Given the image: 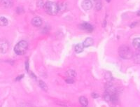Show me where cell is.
<instances>
[{
    "label": "cell",
    "instance_id": "6",
    "mask_svg": "<svg viewBox=\"0 0 140 107\" xmlns=\"http://www.w3.org/2000/svg\"><path fill=\"white\" fill-rule=\"evenodd\" d=\"M32 24L34 27H40L42 25V19L40 17H34L33 19L32 20Z\"/></svg>",
    "mask_w": 140,
    "mask_h": 107
},
{
    "label": "cell",
    "instance_id": "5",
    "mask_svg": "<svg viewBox=\"0 0 140 107\" xmlns=\"http://www.w3.org/2000/svg\"><path fill=\"white\" fill-rule=\"evenodd\" d=\"M93 2L91 0H84L81 4V6L85 11L91 10L93 8Z\"/></svg>",
    "mask_w": 140,
    "mask_h": 107
},
{
    "label": "cell",
    "instance_id": "23",
    "mask_svg": "<svg viewBox=\"0 0 140 107\" xmlns=\"http://www.w3.org/2000/svg\"><path fill=\"white\" fill-rule=\"evenodd\" d=\"M23 77V75H21V76H18L17 78H16V80H20Z\"/></svg>",
    "mask_w": 140,
    "mask_h": 107
},
{
    "label": "cell",
    "instance_id": "1",
    "mask_svg": "<svg viewBox=\"0 0 140 107\" xmlns=\"http://www.w3.org/2000/svg\"><path fill=\"white\" fill-rule=\"evenodd\" d=\"M44 9L46 12L50 15H56L59 11V6L56 3L47 1L44 4Z\"/></svg>",
    "mask_w": 140,
    "mask_h": 107
},
{
    "label": "cell",
    "instance_id": "7",
    "mask_svg": "<svg viewBox=\"0 0 140 107\" xmlns=\"http://www.w3.org/2000/svg\"><path fill=\"white\" fill-rule=\"evenodd\" d=\"M80 27H81V29H82L83 30L87 31V32H91L93 31V27L91 25V24H89V23H83V24L81 25Z\"/></svg>",
    "mask_w": 140,
    "mask_h": 107
},
{
    "label": "cell",
    "instance_id": "10",
    "mask_svg": "<svg viewBox=\"0 0 140 107\" xmlns=\"http://www.w3.org/2000/svg\"><path fill=\"white\" fill-rule=\"evenodd\" d=\"M133 44L134 48H135V49L140 51V38H135V39L133 40Z\"/></svg>",
    "mask_w": 140,
    "mask_h": 107
},
{
    "label": "cell",
    "instance_id": "13",
    "mask_svg": "<svg viewBox=\"0 0 140 107\" xmlns=\"http://www.w3.org/2000/svg\"><path fill=\"white\" fill-rule=\"evenodd\" d=\"M80 104L83 106V107H87L88 105V101L85 97H81L79 98Z\"/></svg>",
    "mask_w": 140,
    "mask_h": 107
},
{
    "label": "cell",
    "instance_id": "24",
    "mask_svg": "<svg viewBox=\"0 0 140 107\" xmlns=\"http://www.w3.org/2000/svg\"><path fill=\"white\" fill-rule=\"evenodd\" d=\"M136 24H137V23H133V24H131V26H130V27H135V25H136Z\"/></svg>",
    "mask_w": 140,
    "mask_h": 107
},
{
    "label": "cell",
    "instance_id": "16",
    "mask_svg": "<svg viewBox=\"0 0 140 107\" xmlns=\"http://www.w3.org/2000/svg\"><path fill=\"white\" fill-rule=\"evenodd\" d=\"M39 85L40 88H42L43 90H44V91H47V90H48V86L46 85V84L44 81L39 80Z\"/></svg>",
    "mask_w": 140,
    "mask_h": 107
},
{
    "label": "cell",
    "instance_id": "3",
    "mask_svg": "<svg viewBox=\"0 0 140 107\" xmlns=\"http://www.w3.org/2000/svg\"><path fill=\"white\" fill-rule=\"evenodd\" d=\"M118 54L123 59H130L133 57V53L128 46H121L118 49Z\"/></svg>",
    "mask_w": 140,
    "mask_h": 107
},
{
    "label": "cell",
    "instance_id": "14",
    "mask_svg": "<svg viewBox=\"0 0 140 107\" xmlns=\"http://www.w3.org/2000/svg\"><path fill=\"white\" fill-rule=\"evenodd\" d=\"M8 24V21L5 17L0 18V25L1 26H6Z\"/></svg>",
    "mask_w": 140,
    "mask_h": 107
},
{
    "label": "cell",
    "instance_id": "8",
    "mask_svg": "<svg viewBox=\"0 0 140 107\" xmlns=\"http://www.w3.org/2000/svg\"><path fill=\"white\" fill-rule=\"evenodd\" d=\"M1 5L2 7L5 8H9L12 6L13 3H12L11 0H1Z\"/></svg>",
    "mask_w": 140,
    "mask_h": 107
},
{
    "label": "cell",
    "instance_id": "11",
    "mask_svg": "<svg viewBox=\"0 0 140 107\" xmlns=\"http://www.w3.org/2000/svg\"><path fill=\"white\" fill-rule=\"evenodd\" d=\"M91 1H92V0H91ZM92 2H93V4L94 3V4H95V9H96L97 11H99V10L101 9V8H102V2H101V0H93Z\"/></svg>",
    "mask_w": 140,
    "mask_h": 107
},
{
    "label": "cell",
    "instance_id": "12",
    "mask_svg": "<svg viewBox=\"0 0 140 107\" xmlns=\"http://www.w3.org/2000/svg\"><path fill=\"white\" fill-rule=\"evenodd\" d=\"M83 49H84V46H83V43H79L75 46V52L76 53H81V52H83Z\"/></svg>",
    "mask_w": 140,
    "mask_h": 107
},
{
    "label": "cell",
    "instance_id": "9",
    "mask_svg": "<svg viewBox=\"0 0 140 107\" xmlns=\"http://www.w3.org/2000/svg\"><path fill=\"white\" fill-rule=\"evenodd\" d=\"M83 46L84 48H88V47H90L93 44V39L92 38H87L84 42L83 43Z\"/></svg>",
    "mask_w": 140,
    "mask_h": 107
},
{
    "label": "cell",
    "instance_id": "4",
    "mask_svg": "<svg viewBox=\"0 0 140 107\" xmlns=\"http://www.w3.org/2000/svg\"><path fill=\"white\" fill-rule=\"evenodd\" d=\"M8 48H9L8 43L5 40H1L0 41V53L2 54L6 53L8 50Z\"/></svg>",
    "mask_w": 140,
    "mask_h": 107
},
{
    "label": "cell",
    "instance_id": "21",
    "mask_svg": "<svg viewBox=\"0 0 140 107\" xmlns=\"http://www.w3.org/2000/svg\"><path fill=\"white\" fill-rule=\"evenodd\" d=\"M20 11H23V8H17V13H18V14H21V13H21V12H20Z\"/></svg>",
    "mask_w": 140,
    "mask_h": 107
},
{
    "label": "cell",
    "instance_id": "17",
    "mask_svg": "<svg viewBox=\"0 0 140 107\" xmlns=\"http://www.w3.org/2000/svg\"><path fill=\"white\" fill-rule=\"evenodd\" d=\"M133 60L135 63L140 64V53H135L133 55Z\"/></svg>",
    "mask_w": 140,
    "mask_h": 107
},
{
    "label": "cell",
    "instance_id": "22",
    "mask_svg": "<svg viewBox=\"0 0 140 107\" xmlns=\"http://www.w3.org/2000/svg\"><path fill=\"white\" fill-rule=\"evenodd\" d=\"M38 5L39 4H41V7H42L43 6H44V4H43V1L42 0H39V2H38Z\"/></svg>",
    "mask_w": 140,
    "mask_h": 107
},
{
    "label": "cell",
    "instance_id": "18",
    "mask_svg": "<svg viewBox=\"0 0 140 107\" xmlns=\"http://www.w3.org/2000/svg\"><path fill=\"white\" fill-rule=\"evenodd\" d=\"M66 82H67V83H74V80L72 79V78H67V79L66 80Z\"/></svg>",
    "mask_w": 140,
    "mask_h": 107
},
{
    "label": "cell",
    "instance_id": "2",
    "mask_svg": "<svg viewBox=\"0 0 140 107\" xmlns=\"http://www.w3.org/2000/svg\"><path fill=\"white\" fill-rule=\"evenodd\" d=\"M28 48V43L25 41H20L15 45L14 52L18 55H23L26 53Z\"/></svg>",
    "mask_w": 140,
    "mask_h": 107
},
{
    "label": "cell",
    "instance_id": "19",
    "mask_svg": "<svg viewBox=\"0 0 140 107\" xmlns=\"http://www.w3.org/2000/svg\"><path fill=\"white\" fill-rule=\"evenodd\" d=\"M92 97H93V98H95V99H97V98H98L99 97V95L98 94H97V93H95V92H93V93L92 94Z\"/></svg>",
    "mask_w": 140,
    "mask_h": 107
},
{
    "label": "cell",
    "instance_id": "20",
    "mask_svg": "<svg viewBox=\"0 0 140 107\" xmlns=\"http://www.w3.org/2000/svg\"><path fill=\"white\" fill-rule=\"evenodd\" d=\"M25 68H26V70L28 71H29V62L28 60H27L26 62H25Z\"/></svg>",
    "mask_w": 140,
    "mask_h": 107
},
{
    "label": "cell",
    "instance_id": "15",
    "mask_svg": "<svg viewBox=\"0 0 140 107\" xmlns=\"http://www.w3.org/2000/svg\"><path fill=\"white\" fill-rule=\"evenodd\" d=\"M67 76H68L69 78H74V77L76 76V73L75 72V71L72 70V69H70V70H68L67 73H66Z\"/></svg>",
    "mask_w": 140,
    "mask_h": 107
}]
</instances>
